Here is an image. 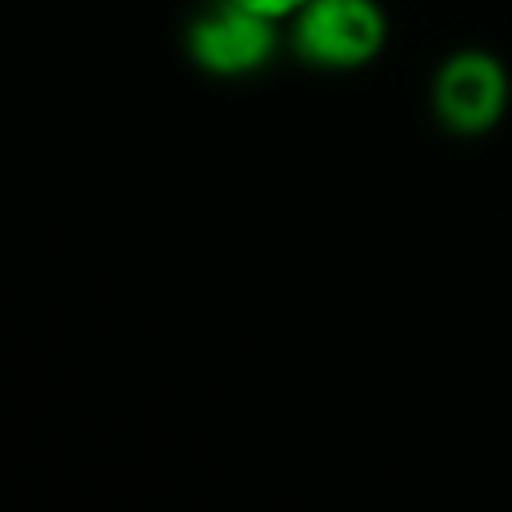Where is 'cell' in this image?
Masks as SVG:
<instances>
[{"mask_svg":"<svg viewBox=\"0 0 512 512\" xmlns=\"http://www.w3.org/2000/svg\"><path fill=\"white\" fill-rule=\"evenodd\" d=\"M508 100V80L504 68L484 56V52H456L444 60L432 84V104L436 116L452 132H484L500 120Z\"/></svg>","mask_w":512,"mask_h":512,"instance_id":"cell-3","label":"cell"},{"mask_svg":"<svg viewBox=\"0 0 512 512\" xmlns=\"http://www.w3.org/2000/svg\"><path fill=\"white\" fill-rule=\"evenodd\" d=\"M384 44V12L372 0H308L292 12V48L316 68H360Z\"/></svg>","mask_w":512,"mask_h":512,"instance_id":"cell-1","label":"cell"},{"mask_svg":"<svg viewBox=\"0 0 512 512\" xmlns=\"http://www.w3.org/2000/svg\"><path fill=\"white\" fill-rule=\"evenodd\" d=\"M184 48L192 64L208 76L220 80L252 76L276 52V20L232 0H216L204 12H196V20L188 24Z\"/></svg>","mask_w":512,"mask_h":512,"instance_id":"cell-2","label":"cell"},{"mask_svg":"<svg viewBox=\"0 0 512 512\" xmlns=\"http://www.w3.org/2000/svg\"><path fill=\"white\" fill-rule=\"evenodd\" d=\"M232 4H244V8L260 12V16H268V20H284V16H292L296 8H304L308 0H232Z\"/></svg>","mask_w":512,"mask_h":512,"instance_id":"cell-4","label":"cell"}]
</instances>
